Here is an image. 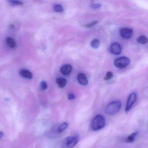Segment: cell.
Instances as JSON below:
<instances>
[{
    "label": "cell",
    "mask_w": 148,
    "mask_h": 148,
    "mask_svg": "<svg viewBox=\"0 0 148 148\" xmlns=\"http://www.w3.org/2000/svg\"><path fill=\"white\" fill-rule=\"evenodd\" d=\"M113 77V74L110 71H108L107 72L106 76L104 77V79L105 81H108L112 79Z\"/></svg>",
    "instance_id": "cell-19"
},
{
    "label": "cell",
    "mask_w": 148,
    "mask_h": 148,
    "mask_svg": "<svg viewBox=\"0 0 148 148\" xmlns=\"http://www.w3.org/2000/svg\"><path fill=\"white\" fill-rule=\"evenodd\" d=\"M77 81L80 84L82 85H86L88 83V81L87 76L83 73H80L77 77Z\"/></svg>",
    "instance_id": "cell-8"
},
{
    "label": "cell",
    "mask_w": 148,
    "mask_h": 148,
    "mask_svg": "<svg viewBox=\"0 0 148 148\" xmlns=\"http://www.w3.org/2000/svg\"><path fill=\"white\" fill-rule=\"evenodd\" d=\"M101 7V5L99 3H95L91 5V8L94 9H97Z\"/></svg>",
    "instance_id": "cell-23"
},
{
    "label": "cell",
    "mask_w": 148,
    "mask_h": 148,
    "mask_svg": "<svg viewBox=\"0 0 148 148\" xmlns=\"http://www.w3.org/2000/svg\"><path fill=\"white\" fill-rule=\"evenodd\" d=\"M10 4L13 5H21L23 4V3L20 1H9Z\"/></svg>",
    "instance_id": "cell-21"
},
{
    "label": "cell",
    "mask_w": 148,
    "mask_h": 148,
    "mask_svg": "<svg viewBox=\"0 0 148 148\" xmlns=\"http://www.w3.org/2000/svg\"><path fill=\"white\" fill-rule=\"evenodd\" d=\"M6 42L7 44L10 47L13 48L15 47L16 46V42L14 40L10 37H8L6 38Z\"/></svg>",
    "instance_id": "cell-15"
},
{
    "label": "cell",
    "mask_w": 148,
    "mask_h": 148,
    "mask_svg": "<svg viewBox=\"0 0 148 148\" xmlns=\"http://www.w3.org/2000/svg\"><path fill=\"white\" fill-rule=\"evenodd\" d=\"M3 136V133L2 132H0V139L2 138Z\"/></svg>",
    "instance_id": "cell-24"
},
{
    "label": "cell",
    "mask_w": 148,
    "mask_h": 148,
    "mask_svg": "<svg viewBox=\"0 0 148 148\" xmlns=\"http://www.w3.org/2000/svg\"><path fill=\"white\" fill-rule=\"evenodd\" d=\"M56 82L60 88H63L66 85L67 81L66 79L62 78H58L56 80Z\"/></svg>",
    "instance_id": "cell-11"
},
{
    "label": "cell",
    "mask_w": 148,
    "mask_h": 148,
    "mask_svg": "<svg viewBox=\"0 0 148 148\" xmlns=\"http://www.w3.org/2000/svg\"><path fill=\"white\" fill-rule=\"evenodd\" d=\"M137 134H138V132H134V133H132L126 139V142H128V143H132L134 142Z\"/></svg>",
    "instance_id": "cell-13"
},
{
    "label": "cell",
    "mask_w": 148,
    "mask_h": 148,
    "mask_svg": "<svg viewBox=\"0 0 148 148\" xmlns=\"http://www.w3.org/2000/svg\"><path fill=\"white\" fill-rule=\"evenodd\" d=\"M20 74L22 77L27 79H31L33 78V75L32 73L28 70H22L20 72Z\"/></svg>",
    "instance_id": "cell-10"
},
{
    "label": "cell",
    "mask_w": 148,
    "mask_h": 148,
    "mask_svg": "<svg viewBox=\"0 0 148 148\" xmlns=\"http://www.w3.org/2000/svg\"><path fill=\"white\" fill-rule=\"evenodd\" d=\"M129 58L127 57H121L117 58L114 61L115 66L119 68H123L128 66L130 63Z\"/></svg>",
    "instance_id": "cell-3"
},
{
    "label": "cell",
    "mask_w": 148,
    "mask_h": 148,
    "mask_svg": "<svg viewBox=\"0 0 148 148\" xmlns=\"http://www.w3.org/2000/svg\"><path fill=\"white\" fill-rule=\"evenodd\" d=\"M69 126V124L68 123L65 122L63 123H62L60 125L59 127L57 128L56 132L58 134H61V133L63 132V131H65Z\"/></svg>",
    "instance_id": "cell-12"
},
{
    "label": "cell",
    "mask_w": 148,
    "mask_h": 148,
    "mask_svg": "<svg viewBox=\"0 0 148 148\" xmlns=\"http://www.w3.org/2000/svg\"><path fill=\"white\" fill-rule=\"evenodd\" d=\"M136 41L138 43L140 44H145L147 43L148 42V38L145 36H140L137 37Z\"/></svg>",
    "instance_id": "cell-14"
},
{
    "label": "cell",
    "mask_w": 148,
    "mask_h": 148,
    "mask_svg": "<svg viewBox=\"0 0 148 148\" xmlns=\"http://www.w3.org/2000/svg\"><path fill=\"white\" fill-rule=\"evenodd\" d=\"M137 100V94L135 92L131 93L128 98L126 105L125 111L126 113H128L132 108V107L134 105Z\"/></svg>",
    "instance_id": "cell-4"
},
{
    "label": "cell",
    "mask_w": 148,
    "mask_h": 148,
    "mask_svg": "<svg viewBox=\"0 0 148 148\" xmlns=\"http://www.w3.org/2000/svg\"><path fill=\"white\" fill-rule=\"evenodd\" d=\"M133 29L128 28H123L120 30L121 36L124 39H129L133 36Z\"/></svg>",
    "instance_id": "cell-6"
},
{
    "label": "cell",
    "mask_w": 148,
    "mask_h": 148,
    "mask_svg": "<svg viewBox=\"0 0 148 148\" xmlns=\"http://www.w3.org/2000/svg\"><path fill=\"white\" fill-rule=\"evenodd\" d=\"M98 23L97 21H92V22L90 23H89V24H86V25H84V27H86L87 28H91L92 27H94V26L96 25L97 23Z\"/></svg>",
    "instance_id": "cell-20"
},
{
    "label": "cell",
    "mask_w": 148,
    "mask_h": 148,
    "mask_svg": "<svg viewBox=\"0 0 148 148\" xmlns=\"http://www.w3.org/2000/svg\"><path fill=\"white\" fill-rule=\"evenodd\" d=\"M121 106V102L120 101L112 102L107 106L106 108V113L110 115L115 114L120 111Z\"/></svg>",
    "instance_id": "cell-2"
},
{
    "label": "cell",
    "mask_w": 148,
    "mask_h": 148,
    "mask_svg": "<svg viewBox=\"0 0 148 148\" xmlns=\"http://www.w3.org/2000/svg\"><path fill=\"white\" fill-rule=\"evenodd\" d=\"M106 120L103 116L99 114L96 116L91 123V129L93 131H98L102 129L105 127Z\"/></svg>",
    "instance_id": "cell-1"
},
{
    "label": "cell",
    "mask_w": 148,
    "mask_h": 148,
    "mask_svg": "<svg viewBox=\"0 0 148 148\" xmlns=\"http://www.w3.org/2000/svg\"><path fill=\"white\" fill-rule=\"evenodd\" d=\"M110 51L114 54H120L121 53V46L117 43H113L110 46Z\"/></svg>",
    "instance_id": "cell-7"
},
{
    "label": "cell",
    "mask_w": 148,
    "mask_h": 148,
    "mask_svg": "<svg viewBox=\"0 0 148 148\" xmlns=\"http://www.w3.org/2000/svg\"><path fill=\"white\" fill-rule=\"evenodd\" d=\"M53 9L56 12H61L63 11V8L61 5L59 4H56L54 5Z\"/></svg>",
    "instance_id": "cell-17"
},
{
    "label": "cell",
    "mask_w": 148,
    "mask_h": 148,
    "mask_svg": "<svg viewBox=\"0 0 148 148\" xmlns=\"http://www.w3.org/2000/svg\"><path fill=\"white\" fill-rule=\"evenodd\" d=\"M72 70H73V67L71 65L66 64V65H63L61 67L60 71L63 74L67 75L71 73Z\"/></svg>",
    "instance_id": "cell-9"
},
{
    "label": "cell",
    "mask_w": 148,
    "mask_h": 148,
    "mask_svg": "<svg viewBox=\"0 0 148 148\" xmlns=\"http://www.w3.org/2000/svg\"><path fill=\"white\" fill-rule=\"evenodd\" d=\"M68 98L69 100H74L75 98V96L73 93H69L68 95Z\"/></svg>",
    "instance_id": "cell-22"
},
{
    "label": "cell",
    "mask_w": 148,
    "mask_h": 148,
    "mask_svg": "<svg viewBox=\"0 0 148 148\" xmlns=\"http://www.w3.org/2000/svg\"><path fill=\"white\" fill-rule=\"evenodd\" d=\"M91 47L94 49H97L99 47L100 45V42L98 39H95L93 40L90 43Z\"/></svg>",
    "instance_id": "cell-16"
},
{
    "label": "cell",
    "mask_w": 148,
    "mask_h": 148,
    "mask_svg": "<svg viewBox=\"0 0 148 148\" xmlns=\"http://www.w3.org/2000/svg\"><path fill=\"white\" fill-rule=\"evenodd\" d=\"M40 89L42 90H45L47 89L48 85L47 83L44 81H42L40 83Z\"/></svg>",
    "instance_id": "cell-18"
},
{
    "label": "cell",
    "mask_w": 148,
    "mask_h": 148,
    "mask_svg": "<svg viewBox=\"0 0 148 148\" xmlns=\"http://www.w3.org/2000/svg\"><path fill=\"white\" fill-rule=\"evenodd\" d=\"M78 141L77 136H69L66 137L64 141V145L67 148H73L76 146Z\"/></svg>",
    "instance_id": "cell-5"
}]
</instances>
